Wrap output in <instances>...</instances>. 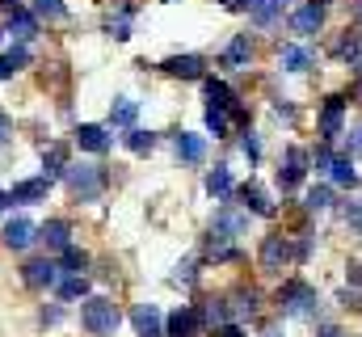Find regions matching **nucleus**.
Wrapping results in <instances>:
<instances>
[{"mask_svg":"<svg viewBox=\"0 0 362 337\" xmlns=\"http://www.w3.org/2000/svg\"><path fill=\"white\" fill-rule=\"evenodd\" d=\"M198 316H202V325H228V299H206L198 308Z\"/></svg>","mask_w":362,"mask_h":337,"instance_id":"obj_29","label":"nucleus"},{"mask_svg":"<svg viewBox=\"0 0 362 337\" xmlns=\"http://www.w3.org/2000/svg\"><path fill=\"white\" fill-rule=\"evenodd\" d=\"M236 8H249V17H253L257 25H274V21L282 17V8H286V0H240Z\"/></svg>","mask_w":362,"mask_h":337,"instance_id":"obj_13","label":"nucleus"},{"mask_svg":"<svg viewBox=\"0 0 362 337\" xmlns=\"http://www.w3.org/2000/svg\"><path fill=\"white\" fill-rule=\"evenodd\" d=\"M160 68H165V72H169V76H177V81H198V76H202V68H206V64H202V59H198V55H173V59H165V64H160Z\"/></svg>","mask_w":362,"mask_h":337,"instance_id":"obj_15","label":"nucleus"},{"mask_svg":"<svg viewBox=\"0 0 362 337\" xmlns=\"http://www.w3.org/2000/svg\"><path fill=\"white\" fill-rule=\"evenodd\" d=\"M274 110H278V118H286V122H295V105H286V101H278Z\"/></svg>","mask_w":362,"mask_h":337,"instance_id":"obj_44","label":"nucleus"},{"mask_svg":"<svg viewBox=\"0 0 362 337\" xmlns=\"http://www.w3.org/2000/svg\"><path fill=\"white\" fill-rule=\"evenodd\" d=\"M219 4H228V8H236V4H240V0H219Z\"/></svg>","mask_w":362,"mask_h":337,"instance_id":"obj_52","label":"nucleus"},{"mask_svg":"<svg viewBox=\"0 0 362 337\" xmlns=\"http://www.w3.org/2000/svg\"><path fill=\"white\" fill-rule=\"evenodd\" d=\"M4 59H8V64H13V72H21V68H25V64H30V51H25V42H17V47H13V51H8V55H4Z\"/></svg>","mask_w":362,"mask_h":337,"instance_id":"obj_39","label":"nucleus"},{"mask_svg":"<svg viewBox=\"0 0 362 337\" xmlns=\"http://www.w3.org/2000/svg\"><path fill=\"white\" fill-rule=\"evenodd\" d=\"M320 337H346V333H341L337 325H325V329H320Z\"/></svg>","mask_w":362,"mask_h":337,"instance_id":"obj_48","label":"nucleus"},{"mask_svg":"<svg viewBox=\"0 0 362 337\" xmlns=\"http://www.w3.org/2000/svg\"><path fill=\"white\" fill-rule=\"evenodd\" d=\"M249 59H253V47H249V34H236L228 47H223V68H249Z\"/></svg>","mask_w":362,"mask_h":337,"instance_id":"obj_16","label":"nucleus"},{"mask_svg":"<svg viewBox=\"0 0 362 337\" xmlns=\"http://www.w3.org/2000/svg\"><path fill=\"white\" fill-rule=\"evenodd\" d=\"M173 282H177V287H189V282H194V257H185L177 270H173Z\"/></svg>","mask_w":362,"mask_h":337,"instance_id":"obj_38","label":"nucleus"},{"mask_svg":"<svg viewBox=\"0 0 362 337\" xmlns=\"http://www.w3.org/2000/svg\"><path fill=\"white\" fill-rule=\"evenodd\" d=\"M278 308H282L286 316H295V321H312V316L320 312V295H316V287H308L303 278H291V282H282V291H278Z\"/></svg>","mask_w":362,"mask_h":337,"instance_id":"obj_1","label":"nucleus"},{"mask_svg":"<svg viewBox=\"0 0 362 337\" xmlns=\"http://www.w3.org/2000/svg\"><path fill=\"white\" fill-rule=\"evenodd\" d=\"M131 321H135L139 337H160V333H165V316H160V308H156V304H139Z\"/></svg>","mask_w":362,"mask_h":337,"instance_id":"obj_12","label":"nucleus"},{"mask_svg":"<svg viewBox=\"0 0 362 337\" xmlns=\"http://www.w3.org/2000/svg\"><path fill=\"white\" fill-rule=\"evenodd\" d=\"M30 241H34V224H30V219H13V224L4 228V245H8V249H25Z\"/></svg>","mask_w":362,"mask_h":337,"instance_id":"obj_23","label":"nucleus"},{"mask_svg":"<svg viewBox=\"0 0 362 337\" xmlns=\"http://www.w3.org/2000/svg\"><path fill=\"white\" fill-rule=\"evenodd\" d=\"M228 316L253 321V316H257V291H236V295L228 299Z\"/></svg>","mask_w":362,"mask_h":337,"instance_id":"obj_20","label":"nucleus"},{"mask_svg":"<svg viewBox=\"0 0 362 337\" xmlns=\"http://www.w3.org/2000/svg\"><path fill=\"white\" fill-rule=\"evenodd\" d=\"M127 148L144 156V152H152V148H156V135H152V131H127Z\"/></svg>","mask_w":362,"mask_h":337,"instance_id":"obj_32","label":"nucleus"},{"mask_svg":"<svg viewBox=\"0 0 362 337\" xmlns=\"http://www.w3.org/2000/svg\"><path fill=\"white\" fill-rule=\"evenodd\" d=\"M245 224H249V211H232V207H223V211L215 215V228H223L228 236L245 232Z\"/></svg>","mask_w":362,"mask_h":337,"instance_id":"obj_26","label":"nucleus"},{"mask_svg":"<svg viewBox=\"0 0 362 337\" xmlns=\"http://www.w3.org/2000/svg\"><path fill=\"white\" fill-rule=\"evenodd\" d=\"M329 173H333L337 185H354V181H358V173H354V165H350V156H333V161H329Z\"/></svg>","mask_w":362,"mask_h":337,"instance_id":"obj_30","label":"nucleus"},{"mask_svg":"<svg viewBox=\"0 0 362 337\" xmlns=\"http://www.w3.org/2000/svg\"><path fill=\"white\" fill-rule=\"evenodd\" d=\"M206 257H215V261H228V257H232V236H228V232H223V228H211V236H206Z\"/></svg>","mask_w":362,"mask_h":337,"instance_id":"obj_24","label":"nucleus"},{"mask_svg":"<svg viewBox=\"0 0 362 337\" xmlns=\"http://www.w3.org/2000/svg\"><path fill=\"white\" fill-rule=\"evenodd\" d=\"M118 308H114V299H105V295H89L85 304H81V325H85V333L93 337H110L118 329Z\"/></svg>","mask_w":362,"mask_h":337,"instance_id":"obj_3","label":"nucleus"},{"mask_svg":"<svg viewBox=\"0 0 362 337\" xmlns=\"http://www.w3.org/2000/svg\"><path fill=\"white\" fill-rule=\"evenodd\" d=\"M59 299H85L89 295V278L85 274H72V278H59Z\"/></svg>","mask_w":362,"mask_h":337,"instance_id":"obj_28","label":"nucleus"},{"mask_svg":"<svg viewBox=\"0 0 362 337\" xmlns=\"http://www.w3.org/2000/svg\"><path fill=\"white\" fill-rule=\"evenodd\" d=\"M4 131H8V118H4V114H0V135H4Z\"/></svg>","mask_w":362,"mask_h":337,"instance_id":"obj_50","label":"nucleus"},{"mask_svg":"<svg viewBox=\"0 0 362 337\" xmlns=\"http://www.w3.org/2000/svg\"><path fill=\"white\" fill-rule=\"evenodd\" d=\"M0 4H4V8H17V0H0Z\"/></svg>","mask_w":362,"mask_h":337,"instance_id":"obj_53","label":"nucleus"},{"mask_svg":"<svg viewBox=\"0 0 362 337\" xmlns=\"http://www.w3.org/2000/svg\"><path fill=\"white\" fill-rule=\"evenodd\" d=\"M64 181H68V190H72L76 202H93V198H101V190H105V168L93 165V161H81V165L64 168Z\"/></svg>","mask_w":362,"mask_h":337,"instance_id":"obj_2","label":"nucleus"},{"mask_svg":"<svg viewBox=\"0 0 362 337\" xmlns=\"http://www.w3.org/2000/svg\"><path fill=\"white\" fill-rule=\"evenodd\" d=\"M329 161H333V156H329V144H320V148L312 152V165H316V168H329Z\"/></svg>","mask_w":362,"mask_h":337,"instance_id":"obj_41","label":"nucleus"},{"mask_svg":"<svg viewBox=\"0 0 362 337\" xmlns=\"http://www.w3.org/2000/svg\"><path fill=\"white\" fill-rule=\"evenodd\" d=\"M206 131H215V139H223L228 135V110H206Z\"/></svg>","mask_w":362,"mask_h":337,"instance_id":"obj_35","label":"nucleus"},{"mask_svg":"<svg viewBox=\"0 0 362 337\" xmlns=\"http://www.w3.org/2000/svg\"><path fill=\"white\" fill-rule=\"evenodd\" d=\"M8 76H13V64H8V59H0V81H8Z\"/></svg>","mask_w":362,"mask_h":337,"instance_id":"obj_47","label":"nucleus"},{"mask_svg":"<svg viewBox=\"0 0 362 337\" xmlns=\"http://www.w3.org/2000/svg\"><path fill=\"white\" fill-rule=\"evenodd\" d=\"M34 13L38 17H64L68 8H64V0H34Z\"/></svg>","mask_w":362,"mask_h":337,"instance_id":"obj_36","label":"nucleus"},{"mask_svg":"<svg viewBox=\"0 0 362 337\" xmlns=\"http://www.w3.org/2000/svg\"><path fill=\"white\" fill-rule=\"evenodd\" d=\"M257 257H262V270H270V274H278L286 261H295V253H291V241H286L282 232H278V236H266Z\"/></svg>","mask_w":362,"mask_h":337,"instance_id":"obj_5","label":"nucleus"},{"mask_svg":"<svg viewBox=\"0 0 362 337\" xmlns=\"http://www.w3.org/2000/svg\"><path fill=\"white\" fill-rule=\"evenodd\" d=\"M76 144L85 148V152H110V131L105 127H93V122H85V127H76Z\"/></svg>","mask_w":362,"mask_h":337,"instance_id":"obj_18","label":"nucleus"},{"mask_svg":"<svg viewBox=\"0 0 362 337\" xmlns=\"http://www.w3.org/2000/svg\"><path fill=\"white\" fill-rule=\"evenodd\" d=\"M346 224H350L354 232H362V198H350V202H346Z\"/></svg>","mask_w":362,"mask_h":337,"instance_id":"obj_37","label":"nucleus"},{"mask_svg":"<svg viewBox=\"0 0 362 337\" xmlns=\"http://www.w3.org/2000/svg\"><path fill=\"white\" fill-rule=\"evenodd\" d=\"M341 304L354 308V312H362V291H341Z\"/></svg>","mask_w":362,"mask_h":337,"instance_id":"obj_42","label":"nucleus"},{"mask_svg":"<svg viewBox=\"0 0 362 337\" xmlns=\"http://www.w3.org/2000/svg\"><path fill=\"white\" fill-rule=\"evenodd\" d=\"M329 207H333V190H329V185L308 190V211H329Z\"/></svg>","mask_w":362,"mask_h":337,"instance_id":"obj_34","label":"nucleus"},{"mask_svg":"<svg viewBox=\"0 0 362 337\" xmlns=\"http://www.w3.org/2000/svg\"><path fill=\"white\" fill-rule=\"evenodd\" d=\"M215 337H245V329H240V325H219Z\"/></svg>","mask_w":362,"mask_h":337,"instance_id":"obj_45","label":"nucleus"},{"mask_svg":"<svg viewBox=\"0 0 362 337\" xmlns=\"http://www.w3.org/2000/svg\"><path fill=\"white\" fill-rule=\"evenodd\" d=\"M236 198L245 202V211H253V215H262V219H270L274 215V202H270V194L257 185V181H245L240 190H236Z\"/></svg>","mask_w":362,"mask_h":337,"instance_id":"obj_10","label":"nucleus"},{"mask_svg":"<svg viewBox=\"0 0 362 337\" xmlns=\"http://www.w3.org/2000/svg\"><path fill=\"white\" fill-rule=\"evenodd\" d=\"M68 168V152H64V144H51L47 152H42V177H59Z\"/></svg>","mask_w":362,"mask_h":337,"instance_id":"obj_27","label":"nucleus"},{"mask_svg":"<svg viewBox=\"0 0 362 337\" xmlns=\"http://www.w3.org/2000/svg\"><path fill=\"white\" fill-rule=\"evenodd\" d=\"M206 101H211L215 110H228V114H236L240 122H249V118H245V110L236 105V93H232L223 81H206Z\"/></svg>","mask_w":362,"mask_h":337,"instance_id":"obj_11","label":"nucleus"},{"mask_svg":"<svg viewBox=\"0 0 362 337\" xmlns=\"http://www.w3.org/2000/svg\"><path fill=\"white\" fill-rule=\"evenodd\" d=\"M354 97H358V101H362V84H358V88H354Z\"/></svg>","mask_w":362,"mask_h":337,"instance_id":"obj_55","label":"nucleus"},{"mask_svg":"<svg viewBox=\"0 0 362 337\" xmlns=\"http://www.w3.org/2000/svg\"><path fill=\"white\" fill-rule=\"evenodd\" d=\"M350 282H354V287H362V261H354V265H350Z\"/></svg>","mask_w":362,"mask_h":337,"instance_id":"obj_46","label":"nucleus"},{"mask_svg":"<svg viewBox=\"0 0 362 337\" xmlns=\"http://www.w3.org/2000/svg\"><path fill=\"white\" fill-rule=\"evenodd\" d=\"M312 64H316V55L308 47H282V68L286 72H308Z\"/></svg>","mask_w":362,"mask_h":337,"instance_id":"obj_22","label":"nucleus"},{"mask_svg":"<svg viewBox=\"0 0 362 337\" xmlns=\"http://www.w3.org/2000/svg\"><path fill=\"white\" fill-rule=\"evenodd\" d=\"M320 4H329V0H320Z\"/></svg>","mask_w":362,"mask_h":337,"instance_id":"obj_56","label":"nucleus"},{"mask_svg":"<svg viewBox=\"0 0 362 337\" xmlns=\"http://www.w3.org/2000/svg\"><path fill=\"white\" fill-rule=\"evenodd\" d=\"M262 337H282V333H278V329H266V333H262Z\"/></svg>","mask_w":362,"mask_h":337,"instance_id":"obj_54","label":"nucleus"},{"mask_svg":"<svg viewBox=\"0 0 362 337\" xmlns=\"http://www.w3.org/2000/svg\"><path fill=\"white\" fill-rule=\"evenodd\" d=\"M245 156H249V161H257V156H262V144H257V135H245Z\"/></svg>","mask_w":362,"mask_h":337,"instance_id":"obj_43","label":"nucleus"},{"mask_svg":"<svg viewBox=\"0 0 362 337\" xmlns=\"http://www.w3.org/2000/svg\"><path fill=\"white\" fill-rule=\"evenodd\" d=\"M4 207H8V194H4V190H0V211H4Z\"/></svg>","mask_w":362,"mask_h":337,"instance_id":"obj_51","label":"nucleus"},{"mask_svg":"<svg viewBox=\"0 0 362 337\" xmlns=\"http://www.w3.org/2000/svg\"><path fill=\"white\" fill-rule=\"evenodd\" d=\"M341 118H346V97H329L320 110V139H337L341 135Z\"/></svg>","mask_w":362,"mask_h":337,"instance_id":"obj_8","label":"nucleus"},{"mask_svg":"<svg viewBox=\"0 0 362 337\" xmlns=\"http://www.w3.org/2000/svg\"><path fill=\"white\" fill-rule=\"evenodd\" d=\"M202 156H206V144H202V135H177V161L185 165H202Z\"/></svg>","mask_w":362,"mask_h":337,"instance_id":"obj_21","label":"nucleus"},{"mask_svg":"<svg viewBox=\"0 0 362 337\" xmlns=\"http://www.w3.org/2000/svg\"><path fill=\"white\" fill-rule=\"evenodd\" d=\"M303 173H308V156H303L299 148H286V161H282V168H278V185H282V194L295 190V185L303 181Z\"/></svg>","mask_w":362,"mask_h":337,"instance_id":"obj_9","label":"nucleus"},{"mask_svg":"<svg viewBox=\"0 0 362 337\" xmlns=\"http://www.w3.org/2000/svg\"><path fill=\"white\" fill-rule=\"evenodd\" d=\"M346 156H362V127H354L346 135Z\"/></svg>","mask_w":362,"mask_h":337,"instance_id":"obj_40","label":"nucleus"},{"mask_svg":"<svg viewBox=\"0 0 362 337\" xmlns=\"http://www.w3.org/2000/svg\"><path fill=\"white\" fill-rule=\"evenodd\" d=\"M47 190H51V177H25L8 190V202H21V207H34V202H47Z\"/></svg>","mask_w":362,"mask_h":337,"instance_id":"obj_6","label":"nucleus"},{"mask_svg":"<svg viewBox=\"0 0 362 337\" xmlns=\"http://www.w3.org/2000/svg\"><path fill=\"white\" fill-rule=\"evenodd\" d=\"M202 325V316H198V308H177L169 321H165V329L169 337H194V329Z\"/></svg>","mask_w":362,"mask_h":337,"instance_id":"obj_17","label":"nucleus"},{"mask_svg":"<svg viewBox=\"0 0 362 337\" xmlns=\"http://www.w3.org/2000/svg\"><path fill=\"white\" fill-rule=\"evenodd\" d=\"M354 17H358V34H362V0L354 4Z\"/></svg>","mask_w":362,"mask_h":337,"instance_id":"obj_49","label":"nucleus"},{"mask_svg":"<svg viewBox=\"0 0 362 337\" xmlns=\"http://www.w3.org/2000/svg\"><path fill=\"white\" fill-rule=\"evenodd\" d=\"M38 241L47 245V249H68L72 245V228H68V219H47L42 228H38Z\"/></svg>","mask_w":362,"mask_h":337,"instance_id":"obj_14","label":"nucleus"},{"mask_svg":"<svg viewBox=\"0 0 362 337\" xmlns=\"http://www.w3.org/2000/svg\"><path fill=\"white\" fill-rule=\"evenodd\" d=\"M206 194H215V198H228L232 194V173H228V165H215L206 173Z\"/></svg>","mask_w":362,"mask_h":337,"instance_id":"obj_25","label":"nucleus"},{"mask_svg":"<svg viewBox=\"0 0 362 337\" xmlns=\"http://www.w3.org/2000/svg\"><path fill=\"white\" fill-rule=\"evenodd\" d=\"M21 282H25L30 291H47V287H55V282H59V265H55L51 257L25 261V270H21Z\"/></svg>","mask_w":362,"mask_h":337,"instance_id":"obj_4","label":"nucleus"},{"mask_svg":"<svg viewBox=\"0 0 362 337\" xmlns=\"http://www.w3.org/2000/svg\"><path fill=\"white\" fill-rule=\"evenodd\" d=\"M85 265H89V253H85V249H72V245L64 249V265H59V270H68V274H81Z\"/></svg>","mask_w":362,"mask_h":337,"instance_id":"obj_33","label":"nucleus"},{"mask_svg":"<svg viewBox=\"0 0 362 337\" xmlns=\"http://www.w3.org/2000/svg\"><path fill=\"white\" fill-rule=\"evenodd\" d=\"M135 114H139V105L122 97V101H118V105L110 110V127H131V122H135Z\"/></svg>","mask_w":362,"mask_h":337,"instance_id":"obj_31","label":"nucleus"},{"mask_svg":"<svg viewBox=\"0 0 362 337\" xmlns=\"http://www.w3.org/2000/svg\"><path fill=\"white\" fill-rule=\"evenodd\" d=\"M8 30H13L17 42H30V38L38 34V21H34V13H25V8L17 4V8H8Z\"/></svg>","mask_w":362,"mask_h":337,"instance_id":"obj_19","label":"nucleus"},{"mask_svg":"<svg viewBox=\"0 0 362 337\" xmlns=\"http://www.w3.org/2000/svg\"><path fill=\"white\" fill-rule=\"evenodd\" d=\"M320 25H325V4H320V0H308L303 8L291 13V30H295V34H316Z\"/></svg>","mask_w":362,"mask_h":337,"instance_id":"obj_7","label":"nucleus"}]
</instances>
